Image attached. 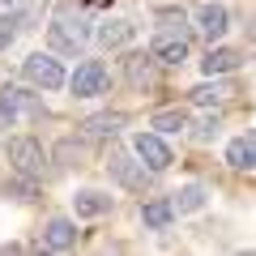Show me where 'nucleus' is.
Returning a JSON list of instances; mask_svg holds the SVG:
<instances>
[{"label": "nucleus", "instance_id": "0eeeda50", "mask_svg": "<svg viewBox=\"0 0 256 256\" xmlns=\"http://www.w3.org/2000/svg\"><path fill=\"white\" fill-rule=\"evenodd\" d=\"M196 30H201L205 38H222L226 34V9H222V4H201V9H196Z\"/></svg>", "mask_w": 256, "mask_h": 256}, {"label": "nucleus", "instance_id": "2eb2a0df", "mask_svg": "<svg viewBox=\"0 0 256 256\" xmlns=\"http://www.w3.org/2000/svg\"><path fill=\"white\" fill-rule=\"evenodd\" d=\"M171 218H175V205H171V201H150L146 210H141V222H146V226H154V230L166 226Z\"/></svg>", "mask_w": 256, "mask_h": 256}, {"label": "nucleus", "instance_id": "ddd939ff", "mask_svg": "<svg viewBox=\"0 0 256 256\" xmlns=\"http://www.w3.org/2000/svg\"><path fill=\"white\" fill-rule=\"evenodd\" d=\"M154 60L184 64V60H188V38H158V43H154Z\"/></svg>", "mask_w": 256, "mask_h": 256}, {"label": "nucleus", "instance_id": "20e7f679", "mask_svg": "<svg viewBox=\"0 0 256 256\" xmlns=\"http://www.w3.org/2000/svg\"><path fill=\"white\" fill-rule=\"evenodd\" d=\"M132 150H137L141 166H150V171H166V166L175 162V158H171V150H166L162 141L154 137V132H137V141H132Z\"/></svg>", "mask_w": 256, "mask_h": 256}, {"label": "nucleus", "instance_id": "9d476101", "mask_svg": "<svg viewBox=\"0 0 256 256\" xmlns=\"http://www.w3.org/2000/svg\"><path fill=\"white\" fill-rule=\"evenodd\" d=\"M128 38H132V22H124V18H111V22L98 26V43L102 47H124Z\"/></svg>", "mask_w": 256, "mask_h": 256}, {"label": "nucleus", "instance_id": "f8f14e48", "mask_svg": "<svg viewBox=\"0 0 256 256\" xmlns=\"http://www.w3.org/2000/svg\"><path fill=\"white\" fill-rule=\"evenodd\" d=\"M201 68H205V73H235V68H239V52H230V47H218V52H210V56H205V60H201Z\"/></svg>", "mask_w": 256, "mask_h": 256}, {"label": "nucleus", "instance_id": "f257e3e1", "mask_svg": "<svg viewBox=\"0 0 256 256\" xmlns=\"http://www.w3.org/2000/svg\"><path fill=\"white\" fill-rule=\"evenodd\" d=\"M86 34H90V30H86V18L73 9V4H60V9H56V26H52V47L77 52Z\"/></svg>", "mask_w": 256, "mask_h": 256}, {"label": "nucleus", "instance_id": "f3484780", "mask_svg": "<svg viewBox=\"0 0 256 256\" xmlns=\"http://www.w3.org/2000/svg\"><path fill=\"white\" fill-rule=\"evenodd\" d=\"M171 205H175V214H192V210H201V205H205V188H196V184H192V188H180Z\"/></svg>", "mask_w": 256, "mask_h": 256}, {"label": "nucleus", "instance_id": "dca6fc26", "mask_svg": "<svg viewBox=\"0 0 256 256\" xmlns=\"http://www.w3.org/2000/svg\"><path fill=\"white\" fill-rule=\"evenodd\" d=\"M184 26H188L184 9H162V13H158V30H162V38H184Z\"/></svg>", "mask_w": 256, "mask_h": 256}, {"label": "nucleus", "instance_id": "393cba45", "mask_svg": "<svg viewBox=\"0 0 256 256\" xmlns=\"http://www.w3.org/2000/svg\"><path fill=\"white\" fill-rule=\"evenodd\" d=\"M90 4H107V0H90Z\"/></svg>", "mask_w": 256, "mask_h": 256}, {"label": "nucleus", "instance_id": "1a4fd4ad", "mask_svg": "<svg viewBox=\"0 0 256 256\" xmlns=\"http://www.w3.org/2000/svg\"><path fill=\"white\" fill-rule=\"evenodd\" d=\"M124 73H128V82L137 86V90H141V86H150V82H154V56L132 52V56L124 60Z\"/></svg>", "mask_w": 256, "mask_h": 256}, {"label": "nucleus", "instance_id": "423d86ee", "mask_svg": "<svg viewBox=\"0 0 256 256\" xmlns=\"http://www.w3.org/2000/svg\"><path fill=\"white\" fill-rule=\"evenodd\" d=\"M226 162L235 166V171H252L256 166V132H244V137H235L226 146Z\"/></svg>", "mask_w": 256, "mask_h": 256}, {"label": "nucleus", "instance_id": "b1692460", "mask_svg": "<svg viewBox=\"0 0 256 256\" xmlns=\"http://www.w3.org/2000/svg\"><path fill=\"white\" fill-rule=\"evenodd\" d=\"M13 192H18V201H34V188L30 184H13Z\"/></svg>", "mask_w": 256, "mask_h": 256}, {"label": "nucleus", "instance_id": "aec40b11", "mask_svg": "<svg viewBox=\"0 0 256 256\" xmlns=\"http://www.w3.org/2000/svg\"><path fill=\"white\" fill-rule=\"evenodd\" d=\"M192 98L201 102V107H210V102H222V98H226V90H222V86H196Z\"/></svg>", "mask_w": 256, "mask_h": 256}, {"label": "nucleus", "instance_id": "39448f33", "mask_svg": "<svg viewBox=\"0 0 256 256\" xmlns=\"http://www.w3.org/2000/svg\"><path fill=\"white\" fill-rule=\"evenodd\" d=\"M68 86H73L77 98H94V94H102V86H107V68H102L98 60H86L82 68L73 73V82H68Z\"/></svg>", "mask_w": 256, "mask_h": 256}, {"label": "nucleus", "instance_id": "4be33fe9", "mask_svg": "<svg viewBox=\"0 0 256 256\" xmlns=\"http://www.w3.org/2000/svg\"><path fill=\"white\" fill-rule=\"evenodd\" d=\"M214 137H218V116H210L201 128H196V141H214Z\"/></svg>", "mask_w": 256, "mask_h": 256}, {"label": "nucleus", "instance_id": "4468645a", "mask_svg": "<svg viewBox=\"0 0 256 256\" xmlns=\"http://www.w3.org/2000/svg\"><path fill=\"white\" fill-rule=\"evenodd\" d=\"M73 201H77V214H82V218H98V214L111 210V196H107V192H77Z\"/></svg>", "mask_w": 256, "mask_h": 256}, {"label": "nucleus", "instance_id": "9b49d317", "mask_svg": "<svg viewBox=\"0 0 256 256\" xmlns=\"http://www.w3.org/2000/svg\"><path fill=\"white\" fill-rule=\"evenodd\" d=\"M111 175H116L124 188H146V171H141V166H132V158H124V154L111 158Z\"/></svg>", "mask_w": 256, "mask_h": 256}, {"label": "nucleus", "instance_id": "6ab92c4d", "mask_svg": "<svg viewBox=\"0 0 256 256\" xmlns=\"http://www.w3.org/2000/svg\"><path fill=\"white\" fill-rule=\"evenodd\" d=\"M154 128H162V132H180V128H188V116H184L180 107H171V111H154V120H150Z\"/></svg>", "mask_w": 256, "mask_h": 256}, {"label": "nucleus", "instance_id": "5701e85b", "mask_svg": "<svg viewBox=\"0 0 256 256\" xmlns=\"http://www.w3.org/2000/svg\"><path fill=\"white\" fill-rule=\"evenodd\" d=\"M13 26H18V18H4V22H0V47L13 43Z\"/></svg>", "mask_w": 256, "mask_h": 256}, {"label": "nucleus", "instance_id": "6e6552de", "mask_svg": "<svg viewBox=\"0 0 256 256\" xmlns=\"http://www.w3.org/2000/svg\"><path fill=\"white\" fill-rule=\"evenodd\" d=\"M43 244L56 248V252H68V248L77 244V226L68 218H52V222H47V230H43Z\"/></svg>", "mask_w": 256, "mask_h": 256}, {"label": "nucleus", "instance_id": "a211bd4d", "mask_svg": "<svg viewBox=\"0 0 256 256\" xmlns=\"http://www.w3.org/2000/svg\"><path fill=\"white\" fill-rule=\"evenodd\" d=\"M120 124H124V116H94V120H86L82 128L90 132V137H116Z\"/></svg>", "mask_w": 256, "mask_h": 256}, {"label": "nucleus", "instance_id": "412c9836", "mask_svg": "<svg viewBox=\"0 0 256 256\" xmlns=\"http://www.w3.org/2000/svg\"><path fill=\"white\" fill-rule=\"evenodd\" d=\"M56 158H60V162H82V146H77V141H60V150H56Z\"/></svg>", "mask_w": 256, "mask_h": 256}, {"label": "nucleus", "instance_id": "7ed1b4c3", "mask_svg": "<svg viewBox=\"0 0 256 256\" xmlns=\"http://www.w3.org/2000/svg\"><path fill=\"white\" fill-rule=\"evenodd\" d=\"M22 68H26V77L34 86H43V90H60L64 86V68H60V60H52V56H30Z\"/></svg>", "mask_w": 256, "mask_h": 256}, {"label": "nucleus", "instance_id": "f03ea898", "mask_svg": "<svg viewBox=\"0 0 256 256\" xmlns=\"http://www.w3.org/2000/svg\"><path fill=\"white\" fill-rule=\"evenodd\" d=\"M9 162H13V171H22V175H38L43 171V150H38V141L34 137L9 141Z\"/></svg>", "mask_w": 256, "mask_h": 256}]
</instances>
